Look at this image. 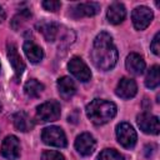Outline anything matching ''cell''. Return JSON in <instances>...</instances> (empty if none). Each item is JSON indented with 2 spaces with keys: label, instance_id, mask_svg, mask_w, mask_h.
<instances>
[{
  "label": "cell",
  "instance_id": "9a60e30c",
  "mask_svg": "<svg viewBox=\"0 0 160 160\" xmlns=\"http://www.w3.org/2000/svg\"><path fill=\"white\" fill-rule=\"evenodd\" d=\"M22 49H24V52H25L26 58L34 64L40 62L42 60V58H44L42 49L36 42H34L32 40H26L24 42V45H22Z\"/></svg>",
  "mask_w": 160,
  "mask_h": 160
},
{
  "label": "cell",
  "instance_id": "8992f818",
  "mask_svg": "<svg viewBox=\"0 0 160 160\" xmlns=\"http://www.w3.org/2000/svg\"><path fill=\"white\" fill-rule=\"evenodd\" d=\"M68 69L72 74V76H75L81 82H86V81H89L91 79L90 69L84 62V60L81 58H79V56H74V58L70 59V61L68 64Z\"/></svg>",
  "mask_w": 160,
  "mask_h": 160
},
{
  "label": "cell",
  "instance_id": "7402d4cb",
  "mask_svg": "<svg viewBox=\"0 0 160 160\" xmlns=\"http://www.w3.org/2000/svg\"><path fill=\"white\" fill-rule=\"evenodd\" d=\"M98 160H125L124 156L114 149H105L100 152Z\"/></svg>",
  "mask_w": 160,
  "mask_h": 160
},
{
  "label": "cell",
  "instance_id": "3957f363",
  "mask_svg": "<svg viewBox=\"0 0 160 160\" xmlns=\"http://www.w3.org/2000/svg\"><path fill=\"white\" fill-rule=\"evenodd\" d=\"M41 140L44 144L55 148H65L66 146V136L61 128L59 126H48L41 132Z\"/></svg>",
  "mask_w": 160,
  "mask_h": 160
},
{
  "label": "cell",
  "instance_id": "4316f807",
  "mask_svg": "<svg viewBox=\"0 0 160 160\" xmlns=\"http://www.w3.org/2000/svg\"><path fill=\"white\" fill-rule=\"evenodd\" d=\"M1 109H2V105H1V104H0V111H1Z\"/></svg>",
  "mask_w": 160,
  "mask_h": 160
},
{
  "label": "cell",
  "instance_id": "d4e9b609",
  "mask_svg": "<svg viewBox=\"0 0 160 160\" xmlns=\"http://www.w3.org/2000/svg\"><path fill=\"white\" fill-rule=\"evenodd\" d=\"M150 49L151 51L155 54V55H159L160 54V32H156L151 44H150Z\"/></svg>",
  "mask_w": 160,
  "mask_h": 160
},
{
  "label": "cell",
  "instance_id": "2e32d148",
  "mask_svg": "<svg viewBox=\"0 0 160 160\" xmlns=\"http://www.w3.org/2000/svg\"><path fill=\"white\" fill-rule=\"evenodd\" d=\"M125 16H126V10L121 2H112L109 6L108 12H106V18H108L109 22L115 24V25L122 22Z\"/></svg>",
  "mask_w": 160,
  "mask_h": 160
},
{
  "label": "cell",
  "instance_id": "52a82bcc",
  "mask_svg": "<svg viewBox=\"0 0 160 160\" xmlns=\"http://www.w3.org/2000/svg\"><path fill=\"white\" fill-rule=\"evenodd\" d=\"M152 18H154L152 11L148 6H138L132 10V14H131V20L136 30L146 29L150 25Z\"/></svg>",
  "mask_w": 160,
  "mask_h": 160
},
{
  "label": "cell",
  "instance_id": "4fadbf2b",
  "mask_svg": "<svg viewBox=\"0 0 160 160\" xmlns=\"http://www.w3.org/2000/svg\"><path fill=\"white\" fill-rule=\"evenodd\" d=\"M8 59L14 69V72H15V79H19L24 70H25V64L20 56V54L18 52V48L14 45V44H9L8 45Z\"/></svg>",
  "mask_w": 160,
  "mask_h": 160
},
{
  "label": "cell",
  "instance_id": "cb8c5ba5",
  "mask_svg": "<svg viewBox=\"0 0 160 160\" xmlns=\"http://www.w3.org/2000/svg\"><path fill=\"white\" fill-rule=\"evenodd\" d=\"M61 6V2L60 1H56V0H46V1H42V8L48 11H51V12H55L60 9Z\"/></svg>",
  "mask_w": 160,
  "mask_h": 160
},
{
  "label": "cell",
  "instance_id": "44dd1931",
  "mask_svg": "<svg viewBox=\"0 0 160 160\" xmlns=\"http://www.w3.org/2000/svg\"><path fill=\"white\" fill-rule=\"evenodd\" d=\"M160 82V74H159V66L154 65L148 70L146 78H145V85L149 89H155L159 86Z\"/></svg>",
  "mask_w": 160,
  "mask_h": 160
},
{
  "label": "cell",
  "instance_id": "277c9868",
  "mask_svg": "<svg viewBox=\"0 0 160 160\" xmlns=\"http://www.w3.org/2000/svg\"><path fill=\"white\" fill-rule=\"evenodd\" d=\"M60 114H61L60 104L55 100L42 102L36 108V118L44 122L56 121L60 118Z\"/></svg>",
  "mask_w": 160,
  "mask_h": 160
},
{
  "label": "cell",
  "instance_id": "ffe728a7",
  "mask_svg": "<svg viewBox=\"0 0 160 160\" xmlns=\"http://www.w3.org/2000/svg\"><path fill=\"white\" fill-rule=\"evenodd\" d=\"M44 90V85L36 79H30L24 85V92L28 98H38Z\"/></svg>",
  "mask_w": 160,
  "mask_h": 160
},
{
  "label": "cell",
  "instance_id": "e0dca14e",
  "mask_svg": "<svg viewBox=\"0 0 160 160\" xmlns=\"http://www.w3.org/2000/svg\"><path fill=\"white\" fill-rule=\"evenodd\" d=\"M36 26H38V30L44 35V38H45L48 41H55V39L58 38L60 26H59L56 22L42 20V21L38 22Z\"/></svg>",
  "mask_w": 160,
  "mask_h": 160
},
{
  "label": "cell",
  "instance_id": "9c48e42d",
  "mask_svg": "<svg viewBox=\"0 0 160 160\" xmlns=\"http://www.w3.org/2000/svg\"><path fill=\"white\" fill-rule=\"evenodd\" d=\"M1 155L8 160H16L20 156V141L16 136L10 135L2 140Z\"/></svg>",
  "mask_w": 160,
  "mask_h": 160
},
{
  "label": "cell",
  "instance_id": "8fae6325",
  "mask_svg": "<svg viewBox=\"0 0 160 160\" xmlns=\"http://www.w3.org/2000/svg\"><path fill=\"white\" fill-rule=\"evenodd\" d=\"M99 10H100V5L98 2L91 1V2H81L71 6L69 14L74 19H79L84 16H94L99 12Z\"/></svg>",
  "mask_w": 160,
  "mask_h": 160
},
{
  "label": "cell",
  "instance_id": "7c38bea8",
  "mask_svg": "<svg viewBox=\"0 0 160 160\" xmlns=\"http://www.w3.org/2000/svg\"><path fill=\"white\" fill-rule=\"evenodd\" d=\"M116 95L121 99H130L134 98L138 92V86L136 82L132 79L129 78H122L118 85H116V90H115Z\"/></svg>",
  "mask_w": 160,
  "mask_h": 160
},
{
  "label": "cell",
  "instance_id": "7a4b0ae2",
  "mask_svg": "<svg viewBox=\"0 0 160 160\" xmlns=\"http://www.w3.org/2000/svg\"><path fill=\"white\" fill-rule=\"evenodd\" d=\"M86 116L95 125H102L116 115V105L112 101L95 99L86 105Z\"/></svg>",
  "mask_w": 160,
  "mask_h": 160
},
{
  "label": "cell",
  "instance_id": "5bb4252c",
  "mask_svg": "<svg viewBox=\"0 0 160 160\" xmlns=\"http://www.w3.org/2000/svg\"><path fill=\"white\" fill-rule=\"evenodd\" d=\"M125 66H126V70L131 74V75H141L145 70V61L144 59L136 54V52H131L128 55L126 60H125Z\"/></svg>",
  "mask_w": 160,
  "mask_h": 160
},
{
  "label": "cell",
  "instance_id": "6da1fadb",
  "mask_svg": "<svg viewBox=\"0 0 160 160\" xmlns=\"http://www.w3.org/2000/svg\"><path fill=\"white\" fill-rule=\"evenodd\" d=\"M90 55L94 65L98 69L104 71L111 70L118 61V50L114 45L112 38L104 31L98 34L94 40Z\"/></svg>",
  "mask_w": 160,
  "mask_h": 160
},
{
  "label": "cell",
  "instance_id": "ba28073f",
  "mask_svg": "<svg viewBox=\"0 0 160 160\" xmlns=\"http://www.w3.org/2000/svg\"><path fill=\"white\" fill-rule=\"evenodd\" d=\"M138 125L140 128V130L145 134H152V135H158L160 131V124H159V118L149 114V112H141L140 115H138L136 118Z\"/></svg>",
  "mask_w": 160,
  "mask_h": 160
},
{
  "label": "cell",
  "instance_id": "603a6c76",
  "mask_svg": "<svg viewBox=\"0 0 160 160\" xmlns=\"http://www.w3.org/2000/svg\"><path fill=\"white\" fill-rule=\"evenodd\" d=\"M41 160H65L64 155L55 150H46L41 155Z\"/></svg>",
  "mask_w": 160,
  "mask_h": 160
},
{
  "label": "cell",
  "instance_id": "83f0119b",
  "mask_svg": "<svg viewBox=\"0 0 160 160\" xmlns=\"http://www.w3.org/2000/svg\"><path fill=\"white\" fill-rule=\"evenodd\" d=\"M0 68H1V66H0Z\"/></svg>",
  "mask_w": 160,
  "mask_h": 160
},
{
  "label": "cell",
  "instance_id": "484cf974",
  "mask_svg": "<svg viewBox=\"0 0 160 160\" xmlns=\"http://www.w3.org/2000/svg\"><path fill=\"white\" fill-rule=\"evenodd\" d=\"M5 16H6V15H5V11H4V9L0 6V22L5 20Z\"/></svg>",
  "mask_w": 160,
  "mask_h": 160
},
{
  "label": "cell",
  "instance_id": "ac0fdd59",
  "mask_svg": "<svg viewBox=\"0 0 160 160\" xmlns=\"http://www.w3.org/2000/svg\"><path fill=\"white\" fill-rule=\"evenodd\" d=\"M58 90H59V94L62 99L68 100L70 99L75 91H76V85L72 79H70L69 76H62L58 80Z\"/></svg>",
  "mask_w": 160,
  "mask_h": 160
},
{
  "label": "cell",
  "instance_id": "d6986e66",
  "mask_svg": "<svg viewBox=\"0 0 160 160\" xmlns=\"http://www.w3.org/2000/svg\"><path fill=\"white\" fill-rule=\"evenodd\" d=\"M12 122H14V126L19 131H22V132H28L34 128V122L31 118L24 111L15 112L12 115Z\"/></svg>",
  "mask_w": 160,
  "mask_h": 160
},
{
  "label": "cell",
  "instance_id": "5b68a950",
  "mask_svg": "<svg viewBox=\"0 0 160 160\" xmlns=\"http://www.w3.org/2000/svg\"><path fill=\"white\" fill-rule=\"evenodd\" d=\"M116 138L121 146L126 149H131L136 144V131L128 122H120L116 126Z\"/></svg>",
  "mask_w": 160,
  "mask_h": 160
},
{
  "label": "cell",
  "instance_id": "30bf717a",
  "mask_svg": "<svg viewBox=\"0 0 160 160\" xmlns=\"http://www.w3.org/2000/svg\"><path fill=\"white\" fill-rule=\"evenodd\" d=\"M96 146L95 138L89 132L80 134L75 140V149L76 151L82 156H89L94 152Z\"/></svg>",
  "mask_w": 160,
  "mask_h": 160
}]
</instances>
